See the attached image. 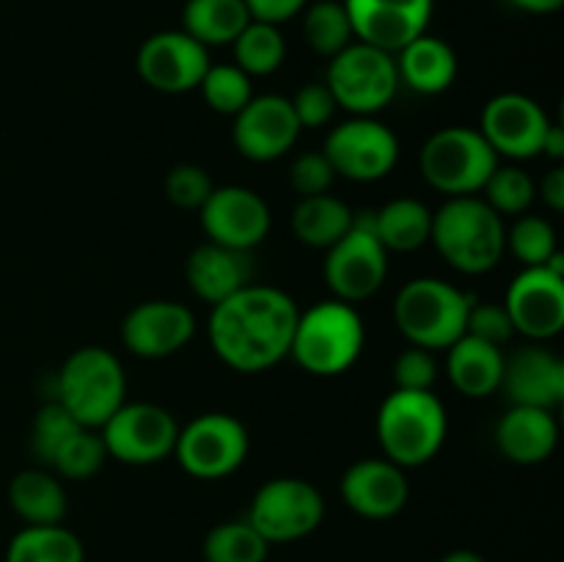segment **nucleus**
<instances>
[{
	"label": "nucleus",
	"instance_id": "nucleus-46",
	"mask_svg": "<svg viewBox=\"0 0 564 562\" xmlns=\"http://www.w3.org/2000/svg\"><path fill=\"white\" fill-rule=\"evenodd\" d=\"M540 193H543V202L549 204L554 213H562L564 209V169H551L549 174L543 176V185H540Z\"/></svg>",
	"mask_w": 564,
	"mask_h": 562
},
{
	"label": "nucleus",
	"instance_id": "nucleus-33",
	"mask_svg": "<svg viewBox=\"0 0 564 562\" xmlns=\"http://www.w3.org/2000/svg\"><path fill=\"white\" fill-rule=\"evenodd\" d=\"M204 562H264L270 554V543L248 523L224 521L207 532L202 543Z\"/></svg>",
	"mask_w": 564,
	"mask_h": 562
},
{
	"label": "nucleus",
	"instance_id": "nucleus-47",
	"mask_svg": "<svg viewBox=\"0 0 564 562\" xmlns=\"http://www.w3.org/2000/svg\"><path fill=\"white\" fill-rule=\"evenodd\" d=\"M540 154H549L551 160H562L564 158V127L562 125H554V121H551V127L545 130L543 152H540Z\"/></svg>",
	"mask_w": 564,
	"mask_h": 562
},
{
	"label": "nucleus",
	"instance_id": "nucleus-49",
	"mask_svg": "<svg viewBox=\"0 0 564 562\" xmlns=\"http://www.w3.org/2000/svg\"><path fill=\"white\" fill-rule=\"evenodd\" d=\"M441 562H488V560L471 549H455V551H449V554H446Z\"/></svg>",
	"mask_w": 564,
	"mask_h": 562
},
{
	"label": "nucleus",
	"instance_id": "nucleus-17",
	"mask_svg": "<svg viewBox=\"0 0 564 562\" xmlns=\"http://www.w3.org/2000/svg\"><path fill=\"white\" fill-rule=\"evenodd\" d=\"M551 127L549 114L538 99L527 94L507 91L488 99L479 121V132L496 154L510 160H532L543 152L545 130Z\"/></svg>",
	"mask_w": 564,
	"mask_h": 562
},
{
	"label": "nucleus",
	"instance_id": "nucleus-30",
	"mask_svg": "<svg viewBox=\"0 0 564 562\" xmlns=\"http://www.w3.org/2000/svg\"><path fill=\"white\" fill-rule=\"evenodd\" d=\"M430 229H433V209L419 198H391L389 204L375 209V235L389 253L416 251L430 242Z\"/></svg>",
	"mask_w": 564,
	"mask_h": 562
},
{
	"label": "nucleus",
	"instance_id": "nucleus-29",
	"mask_svg": "<svg viewBox=\"0 0 564 562\" xmlns=\"http://www.w3.org/2000/svg\"><path fill=\"white\" fill-rule=\"evenodd\" d=\"M248 22L246 0H187L182 9V31L207 50L235 42Z\"/></svg>",
	"mask_w": 564,
	"mask_h": 562
},
{
	"label": "nucleus",
	"instance_id": "nucleus-12",
	"mask_svg": "<svg viewBox=\"0 0 564 562\" xmlns=\"http://www.w3.org/2000/svg\"><path fill=\"white\" fill-rule=\"evenodd\" d=\"M99 430L108 457L127 466H154L174 455L180 424L163 406L124 402Z\"/></svg>",
	"mask_w": 564,
	"mask_h": 562
},
{
	"label": "nucleus",
	"instance_id": "nucleus-45",
	"mask_svg": "<svg viewBox=\"0 0 564 562\" xmlns=\"http://www.w3.org/2000/svg\"><path fill=\"white\" fill-rule=\"evenodd\" d=\"M306 3L308 0H246L251 20L273 22V25H281V22L297 17L306 9Z\"/></svg>",
	"mask_w": 564,
	"mask_h": 562
},
{
	"label": "nucleus",
	"instance_id": "nucleus-44",
	"mask_svg": "<svg viewBox=\"0 0 564 562\" xmlns=\"http://www.w3.org/2000/svg\"><path fill=\"white\" fill-rule=\"evenodd\" d=\"M334 180L336 174L323 152H303L301 158H295L290 169V185L301 198L328 193Z\"/></svg>",
	"mask_w": 564,
	"mask_h": 562
},
{
	"label": "nucleus",
	"instance_id": "nucleus-48",
	"mask_svg": "<svg viewBox=\"0 0 564 562\" xmlns=\"http://www.w3.org/2000/svg\"><path fill=\"white\" fill-rule=\"evenodd\" d=\"M512 6L529 11V14H554L562 9L564 0H512Z\"/></svg>",
	"mask_w": 564,
	"mask_h": 562
},
{
	"label": "nucleus",
	"instance_id": "nucleus-41",
	"mask_svg": "<svg viewBox=\"0 0 564 562\" xmlns=\"http://www.w3.org/2000/svg\"><path fill=\"white\" fill-rule=\"evenodd\" d=\"M292 114H295L301 130H317V127H325L336 114V99L330 94V88L323 83H306V86L297 88L295 97L290 99Z\"/></svg>",
	"mask_w": 564,
	"mask_h": 562
},
{
	"label": "nucleus",
	"instance_id": "nucleus-35",
	"mask_svg": "<svg viewBox=\"0 0 564 562\" xmlns=\"http://www.w3.org/2000/svg\"><path fill=\"white\" fill-rule=\"evenodd\" d=\"M204 102L224 116H237L253 97L251 77L237 64H209L207 75L198 83Z\"/></svg>",
	"mask_w": 564,
	"mask_h": 562
},
{
	"label": "nucleus",
	"instance_id": "nucleus-28",
	"mask_svg": "<svg viewBox=\"0 0 564 562\" xmlns=\"http://www.w3.org/2000/svg\"><path fill=\"white\" fill-rule=\"evenodd\" d=\"M352 209L341 198L330 196V193H319V196H303L295 204L290 215L292 235L312 248H325L328 251L336 240L350 231L352 226Z\"/></svg>",
	"mask_w": 564,
	"mask_h": 562
},
{
	"label": "nucleus",
	"instance_id": "nucleus-43",
	"mask_svg": "<svg viewBox=\"0 0 564 562\" xmlns=\"http://www.w3.org/2000/svg\"><path fill=\"white\" fill-rule=\"evenodd\" d=\"M435 380H438V361H435L433 350L424 347H408L400 353L394 361V386L408 391H433Z\"/></svg>",
	"mask_w": 564,
	"mask_h": 562
},
{
	"label": "nucleus",
	"instance_id": "nucleus-7",
	"mask_svg": "<svg viewBox=\"0 0 564 562\" xmlns=\"http://www.w3.org/2000/svg\"><path fill=\"white\" fill-rule=\"evenodd\" d=\"M499 165L477 127L455 125L433 132L419 152L424 182L444 196H477Z\"/></svg>",
	"mask_w": 564,
	"mask_h": 562
},
{
	"label": "nucleus",
	"instance_id": "nucleus-32",
	"mask_svg": "<svg viewBox=\"0 0 564 562\" xmlns=\"http://www.w3.org/2000/svg\"><path fill=\"white\" fill-rule=\"evenodd\" d=\"M231 44H235V64L248 77L273 75L286 58L284 33L273 22L251 20Z\"/></svg>",
	"mask_w": 564,
	"mask_h": 562
},
{
	"label": "nucleus",
	"instance_id": "nucleus-3",
	"mask_svg": "<svg viewBox=\"0 0 564 562\" xmlns=\"http://www.w3.org/2000/svg\"><path fill=\"white\" fill-rule=\"evenodd\" d=\"M449 430L446 408L433 391L394 389L378 408L375 433L383 457L400 468H419L441 452Z\"/></svg>",
	"mask_w": 564,
	"mask_h": 562
},
{
	"label": "nucleus",
	"instance_id": "nucleus-37",
	"mask_svg": "<svg viewBox=\"0 0 564 562\" xmlns=\"http://www.w3.org/2000/svg\"><path fill=\"white\" fill-rule=\"evenodd\" d=\"M485 202L499 215H521L534 202V180L518 165H496L494 174L485 182Z\"/></svg>",
	"mask_w": 564,
	"mask_h": 562
},
{
	"label": "nucleus",
	"instance_id": "nucleus-5",
	"mask_svg": "<svg viewBox=\"0 0 564 562\" xmlns=\"http://www.w3.org/2000/svg\"><path fill=\"white\" fill-rule=\"evenodd\" d=\"M55 402H61L80 428L99 430L127 402L121 361L105 347H77L58 369Z\"/></svg>",
	"mask_w": 564,
	"mask_h": 562
},
{
	"label": "nucleus",
	"instance_id": "nucleus-6",
	"mask_svg": "<svg viewBox=\"0 0 564 562\" xmlns=\"http://www.w3.org/2000/svg\"><path fill=\"white\" fill-rule=\"evenodd\" d=\"M474 298L444 279L422 275L397 292L394 320L400 334L424 350H446L466 334Z\"/></svg>",
	"mask_w": 564,
	"mask_h": 562
},
{
	"label": "nucleus",
	"instance_id": "nucleus-13",
	"mask_svg": "<svg viewBox=\"0 0 564 562\" xmlns=\"http://www.w3.org/2000/svg\"><path fill=\"white\" fill-rule=\"evenodd\" d=\"M323 273L339 301H367L383 287L389 275V251L372 229L352 224L350 231L328 248Z\"/></svg>",
	"mask_w": 564,
	"mask_h": 562
},
{
	"label": "nucleus",
	"instance_id": "nucleus-2",
	"mask_svg": "<svg viewBox=\"0 0 564 562\" xmlns=\"http://www.w3.org/2000/svg\"><path fill=\"white\" fill-rule=\"evenodd\" d=\"M430 240L449 268L466 275L488 273L507 251L505 220L477 196L446 198L433 213Z\"/></svg>",
	"mask_w": 564,
	"mask_h": 562
},
{
	"label": "nucleus",
	"instance_id": "nucleus-1",
	"mask_svg": "<svg viewBox=\"0 0 564 562\" xmlns=\"http://www.w3.org/2000/svg\"><path fill=\"white\" fill-rule=\"evenodd\" d=\"M297 314L301 309L284 290L248 284L213 306L207 320L209 345L235 372H268L290 356Z\"/></svg>",
	"mask_w": 564,
	"mask_h": 562
},
{
	"label": "nucleus",
	"instance_id": "nucleus-24",
	"mask_svg": "<svg viewBox=\"0 0 564 562\" xmlns=\"http://www.w3.org/2000/svg\"><path fill=\"white\" fill-rule=\"evenodd\" d=\"M496 444L501 455L518 466H538L549 461L560 444V424H556L554 411L510 406L496 424Z\"/></svg>",
	"mask_w": 564,
	"mask_h": 562
},
{
	"label": "nucleus",
	"instance_id": "nucleus-9",
	"mask_svg": "<svg viewBox=\"0 0 564 562\" xmlns=\"http://www.w3.org/2000/svg\"><path fill=\"white\" fill-rule=\"evenodd\" d=\"M251 441L246 424L224 411L198 413L180 428L174 457L196 479H224L246 463Z\"/></svg>",
	"mask_w": 564,
	"mask_h": 562
},
{
	"label": "nucleus",
	"instance_id": "nucleus-25",
	"mask_svg": "<svg viewBox=\"0 0 564 562\" xmlns=\"http://www.w3.org/2000/svg\"><path fill=\"white\" fill-rule=\"evenodd\" d=\"M446 375L463 397L485 400L501 389L505 353L477 336L463 334L455 345L446 347Z\"/></svg>",
	"mask_w": 564,
	"mask_h": 562
},
{
	"label": "nucleus",
	"instance_id": "nucleus-21",
	"mask_svg": "<svg viewBox=\"0 0 564 562\" xmlns=\"http://www.w3.org/2000/svg\"><path fill=\"white\" fill-rule=\"evenodd\" d=\"M339 494L356 516L367 521H389L405 510L411 485L405 468L389 457H364L341 474Z\"/></svg>",
	"mask_w": 564,
	"mask_h": 562
},
{
	"label": "nucleus",
	"instance_id": "nucleus-40",
	"mask_svg": "<svg viewBox=\"0 0 564 562\" xmlns=\"http://www.w3.org/2000/svg\"><path fill=\"white\" fill-rule=\"evenodd\" d=\"M213 180L207 171L196 163H180L165 174L163 191L174 207L180 209H202L207 196L213 193Z\"/></svg>",
	"mask_w": 564,
	"mask_h": 562
},
{
	"label": "nucleus",
	"instance_id": "nucleus-36",
	"mask_svg": "<svg viewBox=\"0 0 564 562\" xmlns=\"http://www.w3.org/2000/svg\"><path fill=\"white\" fill-rule=\"evenodd\" d=\"M507 251H512L523 268H540L560 251L554 226L540 215H523L507 229Z\"/></svg>",
	"mask_w": 564,
	"mask_h": 562
},
{
	"label": "nucleus",
	"instance_id": "nucleus-34",
	"mask_svg": "<svg viewBox=\"0 0 564 562\" xmlns=\"http://www.w3.org/2000/svg\"><path fill=\"white\" fill-rule=\"evenodd\" d=\"M303 36H306L308 47L325 58H334L336 53H341L356 39L345 3L317 0V3L308 6L306 14H303Z\"/></svg>",
	"mask_w": 564,
	"mask_h": 562
},
{
	"label": "nucleus",
	"instance_id": "nucleus-16",
	"mask_svg": "<svg viewBox=\"0 0 564 562\" xmlns=\"http://www.w3.org/2000/svg\"><path fill=\"white\" fill-rule=\"evenodd\" d=\"M505 309L516 334L532 342H549L564 328V275L545 264L523 268L507 287Z\"/></svg>",
	"mask_w": 564,
	"mask_h": 562
},
{
	"label": "nucleus",
	"instance_id": "nucleus-11",
	"mask_svg": "<svg viewBox=\"0 0 564 562\" xmlns=\"http://www.w3.org/2000/svg\"><path fill=\"white\" fill-rule=\"evenodd\" d=\"M323 154L334 174L352 182H378L394 171L400 141L394 130L375 116H352L328 132Z\"/></svg>",
	"mask_w": 564,
	"mask_h": 562
},
{
	"label": "nucleus",
	"instance_id": "nucleus-8",
	"mask_svg": "<svg viewBox=\"0 0 564 562\" xmlns=\"http://www.w3.org/2000/svg\"><path fill=\"white\" fill-rule=\"evenodd\" d=\"M325 86L336 105L352 116H375L397 97L400 75L394 55L364 42H350L330 58Z\"/></svg>",
	"mask_w": 564,
	"mask_h": 562
},
{
	"label": "nucleus",
	"instance_id": "nucleus-23",
	"mask_svg": "<svg viewBox=\"0 0 564 562\" xmlns=\"http://www.w3.org/2000/svg\"><path fill=\"white\" fill-rule=\"evenodd\" d=\"M185 279L193 295L215 306V303L240 292L242 287L253 284L251 251H237V248H226L207 240L204 246L193 248L191 257H187Z\"/></svg>",
	"mask_w": 564,
	"mask_h": 562
},
{
	"label": "nucleus",
	"instance_id": "nucleus-18",
	"mask_svg": "<svg viewBox=\"0 0 564 562\" xmlns=\"http://www.w3.org/2000/svg\"><path fill=\"white\" fill-rule=\"evenodd\" d=\"M341 3L358 42L394 55L413 39L427 33L435 0H341Z\"/></svg>",
	"mask_w": 564,
	"mask_h": 562
},
{
	"label": "nucleus",
	"instance_id": "nucleus-38",
	"mask_svg": "<svg viewBox=\"0 0 564 562\" xmlns=\"http://www.w3.org/2000/svg\"><path fill=\"white\" fill-rule=\"evenodd\" d=\"M105 461H108V452H105L102 435L80 428L55 452L53 468L66 479H88L102 468Z\"/></svg>",
	"mask_w": 564,
	"mask_h": 562
},
{
	"label": "nucleus",
	"instance_id": "nucleus-27",
	"mask_svg": "<svg viewBox=\"0 0 564 562\" xmlns=\"http://www.w3.org/2000/svg\"><path fill=\"white\" fill-rule=\"evenodd\" d=\"M9 505L25 521V527L64 523L66 490L50 472L25 468L9 483Z\"/></svg>",
	"mask_w": 564,
	"mask_h": 562
},
{
	"label": "nucleus",
	"instance_id": "nucleus-15",
	"mask_svg": "<svg viewBox=\"0 0 564 562\" xmlns=\"http://www.w3.org/2000/svg\"><path fill=\"white\" fill-rule=\"evenodd\" d=\"M202 229L209 242L251 251L270 231V207L257 191L242 185L213 187L198 209Z\"/></svg>",
	"mask_w": 564,
	"mask_h": 562
},
{
	"label": "nucleus",
	"instance_id": "nucleus-10",
	"mask_svg": "<svg viewBox=\"0 0 564 562\" xmlns=\"http://www.w3.org/2000/svg\"><path fill=\"white\" fill-rule=\"evenodd\" d=\"M325 518V499L308 479L273 477L253 494L248 523L273 543H295L317 532Z\"/></svg>",
	"mask_w": 564,
	"mask_h": 562
},
{
	"label": "nucleus",
	"instance_id": "nucleus-4",
	"mask_svg": "<svg viewBox=\"0 0 564 562\" xmlns=\"http://www.w3.org/2000/svg\"><path fill=\"white\" fill-rule=\"evenodd\" d=\"M367 331L352 303L330 298L297 314L290 356L317 378L345 375L361 358Z\"/></svg>",
	"mask_w": 564,
	"mask_h": 562
},
{
	"label": "nucleus",
	"instance_id": "nucleus-26",
	"mask_svg": "<svg viewBox=\"0 0 564 562\" xmlns=\"http://www.w3.org/2000/svg\"><path fill=\"white\" fill-rule=\"evenodd\" d=\"M394 61L400 83L411 86L416 94H427V97L444 94L457 77L455 50L444 39L430 36V33H422L411 44H405Z\"/></svg>",
	"mask_w": 564,
	"mask_h": 562
},
{
	"label": "nucleus",
	"instance_id": "nucleus-42",
	"mask_svg": "<svg viewBox=\"0 0 564 562\" xmlns=\"http://www.w3.org/2000/svg\"><path fill=\"white\" fill-rule=\"evenodd\" d=\"M466 334L477 336V339L488 342V345L505 347L507 342L516 336L512 320L507 314L505 303H471L466 320Z\"/></svg>",
	"mask_w": 564,
	"mask_h": 562
},
{
	"label": "nucleus",
	"instance_id": "nucleus-31",
	"mask_svg": "<svg viewBox=\"0 0 564 562\" xmlns=\"http://www.w3.org/2000/svg\"><path fill=\"white\" fill-rule=\"evenodd\" d=\"M6 562H86V545L64 523L22 527L9 540Z\"/></svg>",
	"mask_w": 564,
	"mask_h": 562
},
{
	"label": "nucleus",
	"instance_id": "nucleus-14",
	"mask_svg": "<svg viewBox=\"0 0 564 562\" xmlns=\"http://www.w3.org/2000/svg\"><path fill=\"white\" fill-rule=\"evenodd\" d=\"M209 64V50L185 31L152 33L135 55L138 77L160 94L193 91L207 75Z\"/></svg>",
	"mask_w": 564,
	"mask_h": 562
},
{
	"label": "nucleus",
	"instance_id": "nucleus-39",
	"mask_svg": "<svg viewBox=\"0 0 564 562\" xmlns=\"http://www.w3.org/2000/svg\"><path fill=\"white\" fill-rule=\"evenodd\" d=\"M77 430H80V424L69 417V411H66L61 402H44L31 424V452L42 463H50V466H53L55 452H58L61 446H64V441L69 439V435H75Z\"/></svg>",
	"mask_w": 564,
	"mask_h": 562
},
{
	"label": "nucleus",
	"instance_id": "nucleus-20",
	"mask_svg": "<svg viewBox=\"0 0 564 562\" xmlns=\"http://www.w3.org/2000/svg\"><path fill=\"white\" fill-rule=\"evenodd\" d=\"M196 334V314L180 301H143L121 320V342L138 358L180 353Z\"/></svg>",
	"mask_w": 564,
	"mask_h": 562
},
{
	"label": "nucleus",
	"instance_id": "nucleus-22",
	"mask_svg": "<svg viewBox=\"0 0 564 562\" xmlns=\"http://www.w3.org/2000/svg\"><path fill=\"white\" fill-rule=\"evenodd\" d=\"M501 389L512 406L556 411L564 402V361L543 345H527L505 358Z\"/></svg>",
	"mask_w": 564,
	"mask_h": 562
},
{
	"label": "nucleus",
	"instance_id": "nucleus-19",
	"mask_svg": "<svg viewBox=\"0 0 564 562\" xmlns=\"http://www.w3.org/2000/svg\"><path fill=\"white\" fill-rule=\"evenodd\" d=\"M301 136L290 99L281 94H259L235 116L231 141L242 158L253 163H270L279 160L295 147Z\"/></svg>",
	"mask_w": 564,
	"mask_h": 562
}]
</instances>
